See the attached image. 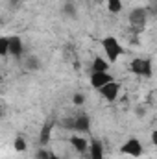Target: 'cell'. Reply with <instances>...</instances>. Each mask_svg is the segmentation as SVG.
<instances>
[{
	"mask_svg": "<svg viewBox=\"0 0 157 159\" xmlns=\"http://www.w3.org/2000/svg\"><path fill=\"white\" fill-rule=\"evenodd\" d=\"M109 67H111V63H109L107 59H104L102 56H96V57L92 59L91 70H92V72H109Z\"/></svg>",
	"mask_w": 157,
	"mask_h": 159,
	"instance_id": "10",
	"label": "cell"
},
{
	"mask_svg": "<svg viewBox=\"0 0 157 159\" xmlns=\"http://www.w3.org/2000/svg\"><path fill=\"white\" fill-rule=\"evenodd\" d=\"M148 7H133L129 11V24L135 28V30H142L146 26V20H148Z\"/></svg>",
	"mask_w": 157,
	"mask_h": 159,
	"instance_id": "5",
	"label": "cell"
},
{
	"mask_svg": "<svg viewBox=\"0 0 157 159\" xmlns=\"http://www.w3.org/2000/svg\"><path fill=\"white\" fill-rule=\"evenodd\" d=\"M122 7H124L122 0H107V9H109L111 13H120Z\"/></svg>",
	"mask_w": 157,
	"mask_h": 159,
	"instance_id": "13",
	"label": "cell"
},
{
	"mask_svg": "<svg viewBox=\"0 0 157 159\" xmlns=\"http://www.w3.org/2000/svg\"><path fill=\"white\" fill-rule=\"evenodd\" d=\"M118 152L120 154H124V156H129V157H141L142 156V152H144V148H142V143H141V139H137V137H129V139H126V143L118 148Z\"/></svg>",
	"mask_w": 157,
	"mask_h": 159,
	"instance_id": "4",
	"label": "cell"
},
{
	"mask_svg": "<svg viewBox=\"0 0 157 159\" xmlns=\"http://www.w3.org/2000/svg\"><path fill=\"white\" fill-rule=\"evenodd\" d=\"M129 72H133L135 76H141V78H152L154 76V65L150 59H144V57H135L131 63H129Z\"/></svg>",
	"mask_w": 157,
	"mask_h": 159,
	"instance_id": "2",
	"label": "cell"
},
{
	"mask_svg": "<svg viewBox=\"0 0 157 159\" xmlns=\"http://www.w3.org/2000/svg\"><path fill=\"white\" fill-rule=\"evenodd\" d=\"M83 102H85V96H83L81 93H76V94L72 96V104H74V106H81Z\"/></svg>",
	"mask_w": 157,
	"mask_h": 159,
	"instance_id": "18",
	"label": "cell"
},
{
	"mask_svg": "<svg viewBox=\"0 0 157 159\" xmlns=\"http://www.w3.org/2000/svg\"><path fill=\"white\" fill-rule=\"evenodd\" d=\"M146 7H148V13L150 15H157V0H152Z\"/></svg>",
	"mask_w": 157,
	"mask_h": 159,
	"instance_id": "19",
	"label": "cell"
},
{
	"mask_svg": "<svg viewBox=\"0 0 157 159\" xmlns=\"http://www.w3.org/2000/svg\"><path fill=\"white\" fill-rule=\"evenodd\" d=\"M111 81H115V78H113L111 72H91V85H92L96 91L102 89L104 85L111 83Z\"/></svg>",
	"mask_w": 157,
	"mask_h": 159,
	"instance_id": "7",
	"label": "cell"
},
{
	"mask_svg": "<svg viewBox=\"0 0 157 159\" xmlns=\"http://www.w3.org/2000/svg\"><path fill=\"white\" fill-rule=\"evenodd\" d=\"M120 89H122L120 83L115 80V81L104 85L102 89H98V93H100V96H102L104 100H107V102H115V100L118 98V94H120Z\"/></svg>",
	"mask_w": 157,
	"mask_h": 159,
	"instance_id": "6",
	"label": "cell"
},
{
	"mask_svg": "<svg viewBox=\"0 0 157 159\" xmlns=\"http://www.w3.org/2000/svg\"><path fill=\"white\" fill-rule=\"evenodd\" d=\"M9 54V37H0V56H7Z\"/></svg>",
	"mask_w": 157,
	"mask_h": 159,
	"instance_id": "14",
	"label": "cell"
},
{
	"mask_svg": "<svg viewBox=\"0 0 157 159\" xmlns=\"http://www.w3.org/2000/svg\"><path fill=\"white\" fill-rule=\"evenodd\" d=\"M69 143H70V146L79 152V154H85L87 150H89V143H87V139H83L81 135H72L70 139H69Z\"/></svg>",
	"mask_w": 157,
	"mask_h": 159,
	"instance_id": "9",
	"label": "cell"
},
{
	"mask_svg": "<svg viewBox=\"0 0 157 159\" xmlns=\"http://www.w3.org/2000/svg\"><path fill=\"white\" fill-rule=\"evenodd\" d=\"M9 54H11L15 59H19V57L24 54V43H22V39H20L19 35H11V37H9Z\"/></svg>",
	"mask_w": 157,
	"mask_h": 159,
	"instance_id": "8",
	"label": "cell"
},
{
	"mask_svg": "<svg viewBox=\"0 0 157 159\" xmlns=\"http://www.w3.org/2000/svg\"><path fill=\"white\" fill-rule=\"evenodd\" d=\"M63 126L65 128H70V129H74L78 133H87L91 129V117L87 113H79L74 119L63 120Z\"/></svg>",
	"mask_w": 157,
	"mask_h": 159,
	"instance_id": "3",
	"label": "cell"
},
{
	"mask_svg": "<svg viewBox=\"0 0 157 159\" xmlns=\"http://www.w3.org/2000/svg\"><path fill=\"white\" fill-rule=\"evenodd\" d=\"M50 159H61V157H59V156H56V154H52V157H50Z\"/></svg>",
	"mask_w": 157,
	"mask_h": 159,
	"instance_id": "21",
	"label": "cell"
},
{
	"mask_svg": "<svg viewBox=\"0 0 157 159\" xmlns=\"http://www.w3.org/2000/svg\"><path fill=\"white\" fill-rule=\"evenodd\" d=\"M152 143L157 146V129H154V131H152Z\"/></svg>",
	"mask_w": 157,
	"mask_h": 159,
	"instance_id": "20",
	"label": "cell"
},
{
	"mask_svg": "<svg viewBox=\"0 0 157 159\" xmlns=\"http://www.w3.org/2000/svg\"><path fill=\"white\" fill-rule=\"evenodd\" d=\"M52 157V152H48L44 146H41L39 150L35 152V159H50Z\"/></svg>",
	"mask_w": 157,
	"mask_h": 159,
	"instance_id": "17",
	"label": "cell"
},
{
	"mask_svg": "<svg viewBox=\"0 0 157 159\" xmlns=\"http://www.w3.org/2000/svg\"><path fill=\"white\" fill-rule=\"evenodd\" d=\"M26 67H28L30 70H37V69H39V59H37L35 56H30V57L26 59Z\"/></svg>",
	"mask_w": 157,
	"mask_h": 159,
	"instance_id": "16",
	"label": "cell"
},
{
	"mask_svg": "<svg viewBox=\"0 0 157 159\" xmlns=\"http://www.w3.org/2000/svg\"><path fill=\"white\" fill-rule=\"evenodd\" d=\"M52 128H54V124H52V122H46V124L41 128V133H39L41 146H46V144L50 143V139H52Z\"/></svg>",
	"mask_w": 157,
	"mask_h": 159,
	"instance_id": "12",
	"label": "cell"
},
{
	"mask_svg": "<svg viewBox=\"0 0 157 159\" xmlns=\"http://www.w3.org/2000/svg\"><path fill=\"white\" fill-rule=\"evenodd\" d=\"M89 157L91 159H105L104 157V144L98 139H94L91 143V146H89Z\"/></svg>",
	"mask_w": 157,
	"mask_h": 159,
	"instance_id": "11",
	"label": "cell"
},
{
	"mask_svg": "<svg viewBox=\"0 0 157 159\" xmlns=\"http://www.w3.org/2000/svg\"><path fill=\"white\" fill-rule=\"evenodd\" d=\"M102 48H104V54H105V59L113 65V63H117L118 57L122 56V52H124V48H122V44H120V41L115 37V35H105L104 39H102Z\"/></svg>",
	"mask_w": 157,
	"mask_h": 159,
	"instance_id": "1",
	"label": "cell"
},
{
	"mask_svg": "<svg viewBox=\"0 0 157 159\" xmlns=\"http://www.w3.org/2000/svg\"><path fill=\"white\" fill-rule=\"evenodd\" d=\"M13 148H15V152H24L26 150V141L22 137H17L13 141Z\"/></svg>",
	"mask_w": 157,
	"mask_h": 159,
	"instance_id": "15",
	"label": "cell"
}]
</instances>
